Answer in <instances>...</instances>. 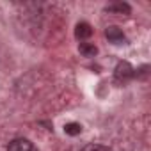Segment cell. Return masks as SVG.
<instances>
[{"instance_id":"cell-9","label":"cell","mask_w":151,"mask_h":151,"mask_svg":"<svg viewBox=\"0 0 151 151\" xmlns=\"http://www.w3.org/2000/svg\"><path fill=\"white\" fill-rule=\"evenodd\" d=\"M32 151H36V149H32Z\"/></svg>"},{"instance_id":"cell-6","label":"cell","mask_w":151,"mask_h":151,"mask_svg":"<svg viewBox=\"0 0 151 151\" xmlns=\"http://www.w3.org/2000/svg\"><path fill=\"white\" fill-rule=\"evenodd\" d=\"M78 52L84 55V57H94L98 53V48L94 43H80L78 45Z\"/></svg>"},{"instance_id":"cell-4","label":"cell","mask_w":151,"mask_h":151,"mask_svg":"<svg viewBox=\"0 0 151 151\" xmlns=\"http://www.w3.org/2000/svg\"><path fill=\"white\" fill-rule=\"evenodd\" d=\"M93 34V29L87 22H80L77 23V29H75V36H77L78 39H87L89 36Z\"/></svg>"},{"instance_id":"cell-1","label":"cell","mask_w":151,"mask_h":151,"mask_svg":"<svg viewBox=\"0 0 151 151\" xmlns=\"http://www.w3.org/2000/svg\"><path fill=\"white\" fill-rule=\"evenodd\" d=\"M105 36H107V39H109L110 43H114V45L124 43V34H123V30H121L119 27H109V29L105 30Z\"/></svg>"},{"instance_id":"cell-8","label":"cell","mask_w":151,"mask_h":151,"mask_svg":"<svg viewBox=\"0 0 151 151\" xmlns=\"http://www.w3.org/2000/svg\"><path fill=\"white\" fill-rule=\"evenodd\" d=\"M82 151H109V147L101 146V144H87V146H84Z\"/></svg>"},{"instance_id":"cell-3","label":"cell","mask_w":151,"mask_h":151,"mask_svg":"<svg viewBox=\"0 0 151 151\" xmlns=\"http://www.w3.org/2000/svg\"><path fill=\"white\" fill-rule=\"evenodd\" d=\"M32 144L27 139H14L13 142H9L7 151H32Z\"/></svg>"},{"instance_id":"cell-7","label":"cell","mask_w":151,"mask_h":151,"mask_svg":"<svg viewBox=\"0 0 151 151\" xmlns=\"http://www.w3.org/2000/svg\"><path fill=\"white\" fill-rule=\"evenodd\" d=\"M80 132H82V126H80L78 123H68V124H64V133H68V135H71V137L78 135Z\"/></svg>"},{"instance_id":"cell-5","label":"cell","mask_w":151,"mask_h":151,"mask_svg":"<svg viewBox=\"0 0 151 151\" xmlns=\"http://www.w3.org/2000/svg\"><path fill=\"white\" fill-rule=\"evenodd\" d=\"M107 13H116V14H130V6L124 4V2H116V4H110L105 7Z\"/></svg>"},{"instance_id":"cell-2","label":"cell","mask_w":151,"mask_h":151,"mask_svg":"<svg viewBox=\"0 0 151 151\" xmlns=\"http://www.w3.org/2000/svg\"><path fill=\"white\" fill-rule=\"evenodd\" d=\"M130 77H133V68L128 62H119L116 68V78L117 80H128Z\"/></svg>"}]
</instances>
